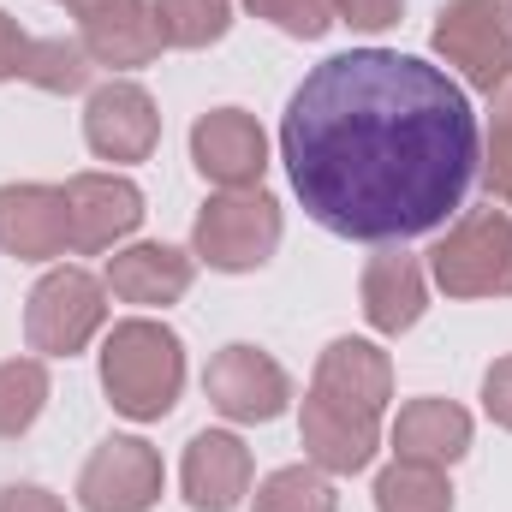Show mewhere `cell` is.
Wrapping results in <instances>:
<instances>
[{
	"label": "cell",
	"mask_w": 512,
	"mask_h": 512,
	"mask_svg": "<svg viewBox=\"0 0 512 512\" xmlns=\"http://www.w3.org/2000/svg\"><path fill=\"white\" fill-rule=\"evenodd\" d=\"M280 161L316 227L358 245H405L465 209L483 173V131L441 66L352 48L292 90Z\"/></svg>",
	"instance_id": "obj_1"
},
{
	"label": "cell",
	"mask_w": 512,
	"mask_h": 512,
	"mask_svg": "<svg viewBox=\"0 0 512 512\" xmlns=\"http://www.w3.org/2000/svg\"><path fill=\"white\" fill-rule=\"evenodd\" d=\"M102 387L114 399V411L131 423H155L179 405V387H185V346L167 322H149V316H131L114 322L108 340H102Z\"/></svg>",
	"instance_id": "obj_2"
},
{
	"label": "cell",
	"mask_w": 512,
	"mask_h": 512,
	"mask_svg": "<svg viewBox=\"0 0 512 512\" xmlns=\"http://www.w3.org/2000/svg\"><path fill=\"white\" fill-rule=\"evenodd\" d=\"M429 274L447 298H507L512 292V215L465 209L453 233L429 251Z\"/></svg>",
	"instance_id": "obj_3"
},
{
	"label": "cell",
	"mask_w": 512,
	"mask_h": 512,
	"mask_svg": "<svg viewBox=\"0 0 512 512\" xmlns=\"http://www.w3.org/2000/svg\"><path fill=\"white\" fill-rule=\"evenodd\" d=\"M102 322H108V286L96 274L72 268V262L54 268V274H42L36 292H30V304H24V340L42 358L84 352L102 334Z\"/></svg>",
	"instance_id": "obj_4"
},
{
	"label": "cell",
	"mask_w": 512,
	"mask_h": 512,
	"mask_svg": "<svg viewBox=\"0 0 512 512\" xmlns=\"http://www.w3.org/2000/svg\"><path fill=\"white\" fill-rule=\"evenodd\" d=\"M197 256L221 274H245V268H262L274 245H280V203L251 185V191H221L203 203L197 215V233H191Z\"/></svg>",
	"instance_id": "obj_5"
},
{
	"label": "cell",
	"mask_w": 512,
	"mask_h": 512,
	"mask_svg": "<svg viewBox=\"0 0 512 512\" xmlns=\"http://www.w3.org/2000/svg\"><path fill=\"white\" fill-rule=\"evenodd\" d=\"M435 54L459 66L471 90L495 96L512 78V6L507 0H447L435 18Z\"/></svg>",
	"instance_id": "obj_6"
},
{
	"label": "cell",
	"mask_w": 512,
	"mask_h": 512,
	"mask_svg": "<svg viewBox=\"0 0 512 512\" xmlns=\"http://www.w3.org/2000/svg\"><path fill=\"white\" fill-rule=\"evenodd\" d=\"M84 512H149L161 501V453L137 435H114L90 453L78 477Z\"/></svg>",
	"instance_id": "obj_7"
},
{
	"label": "cell",
	"mask_w": 512,
	"mask_h": 512,
	"mask_svg": "<svg viewBox=\"0 0 512 512\" xmlns=\"http://www.w3.org/2000/svg\"><path fill=\"white\" fill-rule=\"evenodd\" d=\"M203 387H209V405L233 423H274L292 399L286 370L256 346H221L203 370Z\"/></svg>",
	"instance_id": "obj_8"
},
{
	"label": "cell",
	"mask_w": 512,
	"mask_h": 512,
	"mask_svg": "<svg viewBox=\"0 0 512 512\" xmlns=\"http://www.w3.org/2000/svg\"><path fill=\"white\" fill-rule=\"evenodd\" d=\"M191 161L209 185L221 191H251L268 167V137L245 108H215L191 126Z\"/></svg>",
	"instance_id": "obj_9"
},
{
	"label": "cell",
	"mask_w": 512,
	"mask_h": 512,
	"mask_svg": "<svg viewBox=\"0 0 512 512\" xmlns=\"http://www.w3.org/2000/svg\"><path fill=\"white\" fill-rule=\"evenodd\" d=\"M0 251L18 262H54L72 251L66 185H0Z\"/></svg>",
	"instance_id": "obj_10"
},
{
	"label": "cell",
	"mask_w": 512,
	"mask_h": 512,
	"mask_svg": "<svg viewBox=\"0 0 512 512\" xmlns=\"http://www.w3.org/2000/svg\"><path fill=\"white\" fill-rule=\"evenodd\" d=\"M66 215H72V251L96 256L137 233L143 191L120 173H78V179H66Z\"/></svg>",
	"instance_id": "obj_11"
},
{
	"label": "cell",
	"mask_w": 512,
	"mask_h": 512,
	"mask_svg": "<svg viewBox=\"0 0 512 512\" xmlns=\"http://www.w3.org/2000/svg\"><path fill=\"white\" fill-rule=\"evenodd\" d=\"M84 137H90V149H96L102 161H143V155L161 143V114H155V102H149L143 84L114 78V84H102V90L90 96V108H84Z\"/></svg>",
	"instance_id": "obj_12"
},
{
	"label": "cell",
	"mask_w": 512,
	"mask_h": 512,
	"mask_svg": "<svg viewBox=\"0 0 512 512\" xmlns=\"http://www.w3.org/2000/svg\"><path fill=\"white\" fill-rule=\"evenodd\" d=\"M179 489L197 512H233L251 495V447L227 429L191 435L185 465H179Z\"/></svg>",
	"instance_id": "obj_13"
},
{
	"label": "cell",
	"mask_w": 512,
	"mask_h": 512,
	"mask_svg": "<svg viewBox=\"0 0 512 512\" xmlns=\"http://www.w3.org/2000/svg\"><path fill=\"white\" fill-rule=\"evenodd\" d=\"M376 441H382V417L370 411H346L322 393L304 399V453L310 465H322L328 477H352L376 459Z\"/></svg>",
	"instance_id": "obj_14"
},
{
	"label": "cell",
	"mask_w": 512,
	"mask_h": 512,
	"mask_svg": "<svg viewBox=\"0 0 512 512\" xmlns=\"http://www.w3.org/2000/svg\"><path fill=\"white\" fill-rule=\"evenodd\" d=\"M310 393H322V399H334L346 411L382 417L387 399H393V364H387L382 346H370V340H334L322 352V364H316Z\"/></svg>",
	"instance_id": "obj_15"
},
{
	"label": "cell",
	"mask_w": 512,
	"mask_h": 512,
	"mask_svg": "<svg viewBox=\"0 0 512 512\" xmlns=\"http://www.w3.org/2000/svg\"><path fill=\"white\" fill-rule=\"evenodd\" d=\"M471 447V411H459L453 399H411L393 417V453L417 459V465H453Z\"/></svg>",
	"instance_id": "obj_16"
},
{
	"label": "cell",
	"mask_w": 512,
	"mask_h": 512,
	"mask_svg": "<svg viewBox=\"0 0 512 512\" xmlns=\"http://www.w3.org/2000/svg\"><path fill=\"white\" fill-rule=\"evenodd\" d=\"M191 256L173 251V245H131L108 262V292L114 298H126V304H143V310H155V304H179L185 292H191Z\"/></svg>",
	"instance_id": "obj_17"
},
{
	"label": "cell",
	"mask_w": 512,
	"mask_h": 512,
	"mask_svg": "<svg viewBox=\"0 0 512 512\" xmlns=\"http://www.w3.org/2000/svg\"><path fill=\"white\" fill-rule=\"evenodd\" d=\"M423 304H429V286H423L417 256H405V251L370 256V268H364V316H370L376 334H405V328H417Z\"/></svg>",
	"instance_id": "obj_18"
},
{
	"label": "cell",
	"mask_w": 512,
	"mask_h": 512,
	"mask_svg": "<svg viewBox=\"0 0 512 512\" xmlns=\"http://www.w3.org/2000/svg\"><path fill=\"white\" fill-rule=\"evenodd\" d=\"M84 30H78V42H84V54L96 60V66H149L155 54H161V36H155V18H149V6L143 0H114V6H102V12H90V18H78Z\"/></svg>",
	"instance_id": "obj_19"
},
{
	"label": "cell",
	"mask_w": 512,
	"mask_h": 512,
	"mask_svg": "<svg viewBox=\"0 0 512 512\" xmlns=\"http://www.w3.org/2000/svg\"><path fill=\"white\" fill-rule=\"evenodd\" d=\"M161 48H209L233 30V0H149Z\"/></svg>",
	"instance_id": "obj_20"
},
{
	"label": "cell",
	"mask_w": 512,
	"mask_h": 512,
	"mask_svg": "<svg viewBox=\"0 0 512 512\" xmlns=\"http://www.w3.org/2000/svg\"><path fill=\"white\" fill-rule=\"evenodd\" d=\"M376 507L382 512H453V483L441 465L393 459L376 477Z\"/></svg>",
	"instance_id": "obj_21"
},
{
	"label": "cell",
	"mask_w": 512,
	"mask_h": 512,
	"mask_svg": "<svg viewBox=\"0 0 512 512\" xmlns=\"http://www.w3.org/2000/svg\"><path fill=\"white\" fill-rule=\"evenodd\" d=\"M48 405V364L42 358H6L0 364V441H18Z\"/></svg>",
	"instance_id": "obj_22"
},
{
	"label": "cell",
	"mask_w": 512,
	"mask_h": 512,
	"mask_svg": "<svg viewBox=\"0 0 512 512\" xmlns=\"http://www.w3.org/2000/svg\"><path fill=\"white\" fill-rule=\"evenodd\" d=\"M256 512H340V495L322 465H286V471L262 477Z\"/></svg>",
	"instance_id": "obj_23"
},
{
	"label": "cell",
	"mask_w": 512,
	"mask_h": 512,
	"mask_svg": "<svg viewBox=\"0 0 512 512\" xmlns=\"http://www.w3.org/2000/svg\"><path fill=\"white\" fill-rule=\"evenodd\" d=\"M90 54H84V42L78 36H42V42H30V84L36 90H48V96H72V90H84L90 84Z\"/></svg>",
	"instance_id": "obj_24"
},
{
	"label": "cell",
	"mask_w": 512,
	"mask_h": 512,
	"mask_svg": "<svg viewBox=\"0 0 512 512\" xmlns=\"http://www.w3.org/2000/svg\"><path fill=\"white\" fill-rule=\"evenodd\" d=\"M483 179H489V197H501V203L512 209V96L507 90H495V120H489Z\"/></svg>",
	"instance_id": "obj_25"
},
{
	"label": "cell",
	"mask_w": 512,
	"mask_h": 512,
	"mask_svg": "<svg viewBox=\"0 0 512 512\" xmlns=\"http://www.w3.org/2000/svg\"><path fill=\"white\" fill-rule=\"evenodd\" d=\"M256 18L280 24L286 36H328L334 30V6L328 0H245Z\"/></svg>",
	"instance_id": "obj_26"
},
{
	"label": "cell",
	"mask_w": 512,
	"mask_h": 512,
	"mask_svg": "<svg viewBox=\"0 0 512 512\" xmlns=\"http://www.w3.org/2000/svg\"><path fill=\"white\" fill-rule=\"evenodd\" d=\"M328 6H334V24L346 18L352 30H387L405 12V0H328Z\"/></svg>",
	"instance_id": "obj_27"
},
{
	"label": "cell",
	"mask_w": 512,
	"mask_h": 512,
	"mask_svg": "<svg viewBox=\"0 0 512 512\" xmlns=\"http://www.w3.org/2000/svg\"><path fill=\"white\" fill-rule=\"evenodd\" d=\"M483 405H489V417L512 429V358L501 364H489V376H483Z\"/></svg>",
	"instance_id": "obj_28"
},
{
	"label": "cell",
	"mask_w": 512,
	"mask_h": 512,
	"mask_svg": "<svg viewBox=\"0 0 512 512\" xmlns=\"http://www.w3.org/2000/svg\"><path fill=\"white\" fill-rule=\"evenodd\" d=\"M30 72V36L0 12V78H24Z\"/></svg>",
	"instance_id": "obj_29"
},
{
	"label": "cell",
	"mask_w": 512,
	"mask_h": 512,
	"mask_svg": "<svg viewBox=\"0 0 512 512\" xmlns=\"http://www.w3.org/2000/svg\"><path fill=\"white\" fill-rule=\"evenodd\" d=\"M0 512H66V507H60V495H48L36 483H12V489H0Z\"/></svg>",
	"instance_id": "obj_30"
},
{
	"label": "cell",
	"mask_w": 512,
	"mask_h": 512,
	"mask_svg": "<svg viewBox=\"0 0 512 512\" xmlns=\"http://www.w3.org/2000/svg\"><path fill=\"white\" fill-rule=\"evenodd\" d=\"M60 6H72L78 18H90V12H102V6H114V0H60Z\"/></svg>",
	"instance_id": "obj_31"
},
{
	"label": "cell",
	"mask_w": 512,
	"mask_h": 512,
	"mask_svg": "<svg viewBox=\"0 0 512 512\" xmlns=\"http://www.w3.org/2000/svg\"><path fill=\"white\" fill-rule=\"evenodd\" d=\"M501 90H507V96H512V78H507V84H501Z\"/></svg>",
	"instance_id": "obj_32"
},
{
	"label": "cell",
	"mask_w": 512,
	"mask_h": 512,
	"mask_svg": "<svg viewBox=\"0 0 512 512\" xmlns=\"http://www.w3.org/2000/svg\"><path fill=\"white\" fill-rule=\"evenodd\" d=\"M507 6H512V0H507Z\"/></svg>",
	"instance_id": "obj_33"
}]
</instances>
